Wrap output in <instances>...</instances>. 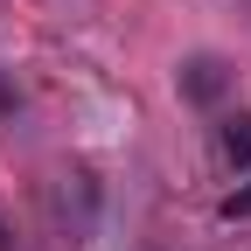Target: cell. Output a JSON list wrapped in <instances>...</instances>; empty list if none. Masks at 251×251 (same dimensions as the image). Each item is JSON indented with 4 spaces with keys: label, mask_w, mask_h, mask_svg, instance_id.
Wrapping results in <instances>:
<instances>
[{
    "label": "cell",
    "mask_w": 251,
    "mask_h": 251,
    "mask_svg": "<svg viewBox=\"0 0 251 251\" xmlns=\"http://www.w3.org/2000/svg\"><path fill=\"white\" fill-rule=\"evenodd\" d=\"M230 91V70H224V56H188L181 63V98H196V105H216Z\"/></svg>",
    "instance_id": "obj_1"
},
{
    "label": "cell",
    "mask_w": 251,
    "mask_h": 251,
    "mask_svg": "<svg viewBox=\"0 0 251 251\" xmlns=\"http://www.w3.org/2000/svg\"><path fill=\"white\" fill-rule=\"evenodd\" d=\"M224 153H230L237 168H251V112H230L224 119Z\"/></svg>",
    "instance_id": "obj_2"
},
{
    "label": "cell",
    "mask_w": 251,
    "mask_h": 251,
    "mask_svg": "<svg viewBox=\"0 0 251 251\" xmlns=\"http://www.w3.org/2000/svg\"><path fill=\"white\" fill-rule=\"evenodd\" d=\"M224 216H251V188H237V196H224Z\"/></svg>",
    "instance_id": "obj_3"
},
{
    "label": "cell",
    "mask_w": 251,
    "mask_h": 251,
    "mask_svg": "<svg viewBox=\"0 0 251 251\" xmlns=\"http://www.w3.org/2000/svg\"><path fill=\"white\" fill-rule=\"evenodd\" d=\"M0 112H14V91H7V84H0Z\"/></svg>",
    "instance_id": "obj_4"
},
{
    "label": "cell",
    "mask_w": 251,
    "mask_h": 251,
    "mask_svg": "<svg viewBox=\"0 0 251 251\" xmlns=\"http://www.w3.org/2000/svg\"><path fill=\"white\" fill-rule=\"evenodd\" d=\"M0 251H7V224H0Z\"/></svg>",
    "instance_id": "obj_5"
}]
</instances>
